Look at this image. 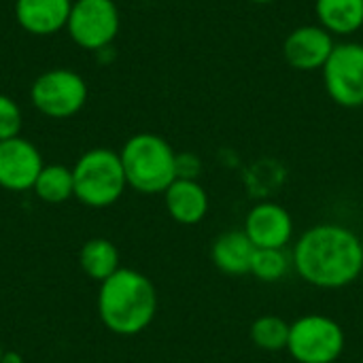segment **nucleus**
I'll list each match as a JSON object with an SVG mask.
<instances>
[{
    "instance_id": "nucleus-1",
    "label": "nucleus",
    "mask_w": 363,
    "mask_h": 363,
    "mask_svg": "<svg viewBox=\"0 0 363 363\" xmlns=\"http://www.w3.org/2000/svg\"><path fill=\"white\" fill-rule=\"evenodd\" d=\"M294 268L313 287L342 289L362 277L363 240L340 223H319L298 238Z\"/></svg>"
},
{
    "instance_id": "nucleus-2",
    "label": "nucleus",
    "mask_w": 363,
    "mask_h": 363,
    "mask_svg": "<svg viewBox=\"0 0 363 363\" xmlns=\"http://www.w3.org/2000/svg\"><path fill=\"white\" fill-rule=\"evenodd\" d=\"M98 313L108 332L117 336H136L155 319V287L143 272L119 268L113 277L100 283Z\"/></svg>"
},
{
    "instance_id": "nucleus-3",
    "label": "nucleus",
    "mask_w": 363,
    "mask_h": 363,
    "mask_svg": "<svg viewBox=\"0 0 363 363\" xmlns=\"http://www.w3.org/2000/svg\"><path fill=\"white\" fill-rule=\"evenodd\" d=\"M128 187L138 194H164L177 181V151L157 134L140 132L125 140L119 151Z\"/></svg>"
},
{
    "instance_id": "nucleus-4",
    "label": "nucleus",
    "mask_w": 363,
    "mask_h": 363,
    "mask_svg": "<svg viewBox=\"0 0 363 363\" xmlns=\"http://www.w3.org/2000/svg\"><path fill=\"white\" fill-rule=\"evenodd\" d=\"M74 198L91 208H104L115 204L125 187V172L117 151L113 149H89L72 166Z\"/></svg>"
},
{
    "instance_id": "nucleus-5",
    "label": "nucleus",
    "mask_w": 363,
    "mask_h": 363,
    "mask_svg": "<svg viewBox=\"0 0 363 363\" xmlns=\"http://www.w3.org/2000/svg\"><path fill=\"white\" fill-rule=\"evenodd\" d=\"M345 345L347 336L338 321L325 315H304L291 323L287 351L298 363H334Z\"/></svg>"
},
{
    "instance_id": "nucleus-6",
    "label": "nucleus",
    "mask_w": 363,
    "mask_h": 363,
    "mask_svg": "<svg viewBox=\"0 0 363 363\" xmlns=\"http://www.w3.org/2000/svg\"><path fill=\"white\" fill-rule=\"evenodd\" d=\"M30 100L45 117L68 119L85 106L87 83L70 68H51L34 79L30 87Z\"/></svg>"
},
{
    "instance_id": "nucleus-7",
    "label": "nucleus",
    "mask_w": 363,
    "mask_h": 363,
    "mask_svg": "<svg viewBox=\"0 0 363 363\" xmlns=\"http://www.w3.org/2000/svg\"><path fill=\"white\" fill-rule=\"evenodd\" d=\"M121 28L115 0H72L66 32L85 51H104L113 45Z\"/></svg>"
},
{
    "instance_id": "nucleus-8",
    "label": "nucleus",
    "mask_w": 363,
    "mask_h": 363,
    "mask_svg": "<svg viewBox=\"0 0 363 363\" xmlns=\"http://www.w3.org/2000/svg\"><path fill=\"white\" fill-rule=\"evenodd\" d=\"M321 74L332 102L342 108L363 106V43H336Z\"/></svg>"
},
{
    "instance_id": "nucleus-9",
    "label": "nucleus",
    "mask_w": 363,
    "mask_h": 363,
    "mask_svg": "<svg viewBox=\"0 0 363 363\" xmlns=\"http://www.w3.org/2000/svg\"><path fill=\"white\" fill-rule=\"evenodd\" d=\"M336 47L334 36L319 23H306L294 28L283 40L285 62L300 72L321 70Z\"/></svg>"
},
{
    "instance_id": "nucleus-10",
    "label": "nucleus",
    "mask_w": 363,
    "mask_h": 363,
    "mask_svg": "<svg viewBox=\"0 0 363 363\" xmlns=\"http://www.w3.org/2000/svg\"><path fill=\"white\" fill-rule=\"evenodd\" d=\"M40 151L26 138L0 140V187L9 191H28L43 170Z\"/></svg>"
},
{
    "instance_id": "nucleus-11",
    "label": "nucleus",
    "mask_w": 363,
    "mask_h": 363,
    "mask_svg": "<svg viewBox=\"0 0 363 363\" xmlns=\"http://www.w3.org/2000/svg\"><path fill=\"white\" fill-rule=\"evenodd\" d=\"M242 230L255 249H285L294 236V219L285 206L259 202L247 213Z\"/></svg>"
},
{
    "instance_id": "nucleus-12",
    "label": "nucleus",
    "mask_w": 363,
    "mask_h": 363,
    "mask_svg": "<svg viewBox=\"0 0 363 363\" xmlns=\"http://www.w3.org/2000/svg\"><path fill=\"white\" fill-rule=\"evenodd\" d=\"M72 0H15V21L32 36H51L66 28Z\"/></svg>"
},
{
    "instance_id": "nucleus-13",
    "label": "nucleus",
    "mask_w": 363,
    "mask_h": 363,
    "mask_svg": "<svg viewBox=\"0 0 363 363\" xmlns=\"http://www.w3.org/2000/svg\"><path fill=\"white\" fill-rule=\"evenodd\" d=\"M164 200L168 215L183 225H196L208 213V194L194 179H177L164 191Z\"/></svg>"
},
{
    "instance_id": "nucleus-14",
    "label": "nucleus",
    "mask_w": 363,
    "mask_h": 363,
    "mask_svg": "<svg viewBox=\"0 0 363 363\" xmlns=\"http://www.w3.org/2000/svg\"><path fill=\"white\" fill-rule=\"evenodd\" d=\"M255 247L245 234V230H230L215 238L211 257L215 266L230 277H240L251 272V259H253Z\"/></svg>"
},
{
    "instance_id": "nucleus-15",
    "label": "nucleus",
    "mask_w": 363,
    "mask_h": 363,
    "mask_svg": "<svg viewBox=\"0 0 363 363\" xmlns=\"http://www.w3.org/2000/svg\"><path fill=\"white\" fill-rule=\"evenodd\" d=\"M315 13L332 36H353L363 28V0H315Z\"/></svg>"
},
{
    "instance_id": "nucleus-16",
    "label": "nucleus",
    "mask_w": 363,
    "mask_h": 363,
    "mask_svg": "<svg viewBox=\"0 0 363 363\" xmlns=\"http://www.w3.org/2000/svg\"><path fill=\"white\" fill-rule=\"evenodd\" d=\"M79 264H81V270L91 281H98V283L106 281L121 268L119 251L106 238H91L89 242H85L79 253Z\"/></svg>"
},
{
    "instance_id": "nucleus-17",
    "label": "nucleus",
    "mask_w": 363,
    "mask_h": 363,
    "mask_svg": "<svg viewBox=\"0 0 363 363\" xmlns=\"http://www.w3.org/2000/svg\"><path fill=\"white\" fill-rule=\"evenodd\" d=\"M32 189L43 202H49V204H62V202L74 198L72 168H66L62 164L43 166Z\"/></svg>"
},
{
    "instance_id": "nucleus-18",
    "label": "nucleus",
    "mask_w": 363,
    "mask_h": 363,
    "mask_svg": "<svg viewBox=\"0 0 363 363\" xmlns=\"http://www.w3.org/2000/svg\"><path fill=\"white\" fill-rule=\"evenodd\" d=\"M289 330H291V325L285 319H281L277 315H264L253 321L251 340L262 351H270V353L287 351Z\"/></svg>"
},
{
    "instance_id": "nucleus-19",
    "label": "nucleus",
    "mask_w": 363,
    "mask_h": 363,
    "mask_svg": "<svg viewBox=\"0 0 363 363\" xmlns=\"http://www.w3.org/2000/svg\"><path fill=\"white\" fill-rule=\"evenodd\" d=\"M291 264L285 249H255L249 274L264 283H277L287 277Z\"/></svg>"
},
{
    "instance_id": "nucleus-20",
    "label": "nucleus",
    "mask_w": 363,
    "mask_h": 363,
    "mask_svg": "<svg viewBox=\"0 0 363 363\" xmlns=\"http://www.w3.org/2000/svg\"><path fill=\"white\" fill-rule=\"evenodd\" d=\"M21 123H23V117H21L19 104L11 96L0 94V140L19 136Z\"/></svg>"
},
{
    "instance_id": "nucleus-21",
    "label": "nucleus",
    "mask_w": 363,
    "mask_h": 363,
    "mask_svg": "<svg viewBox=\"0 0 363 363\" xmlns=\"http://www.w3.org/2000/svg\"><path fill=\"white\" fill-rule=\"evenodd\" d=\"M202 170L200 157L194 153H177V179H194L198 181V174Z\"/></svg>"
},
{
    "instance_id": "nucleus-22",
    "label": "nucleus",
    "mask_w": 363,
    "mask_h": 363,
    "mask_svg": "<svg viewBox=\"0 0 363 363\" xmlns=\"http://www.w3.org/2000/svg\"><path fill=\"white\" fill-rule=\"evenodd\" d=\"M0 363H23V357L19 353H13V351H6L2 355V362Z\"/></svg>"
},
{
    "instance_id": "nucleus-23",
    "label": "nucleus",
    "mask_w": 363,
    "mask_h": 363,
    "mask_svg": "<svg viewBox=\"0 0 363 363\" xmlns=\"http://www.w3.org/2000/svg\"><path fill=\"white\" fill-rule=\"evenodd\" d=\"M249 2H253V4H272L277 0H249Z\"/></svg>"
},
{
    "instance_id": "nucleus-24",
    "label": "nucleus",
    "mask_w": 363,
    "mask_h": 363,
    "mask_svg": "<svg viewBox=\"0 0 363 363\" xmlns=\"http://www.w3.org/2000/svg\"><path fill=\"white\" fill-rule=\"evenodd\" d=\"M2 355H4V349H2V345H0V362H2Z\"/></svg>"
}]
</instances>
